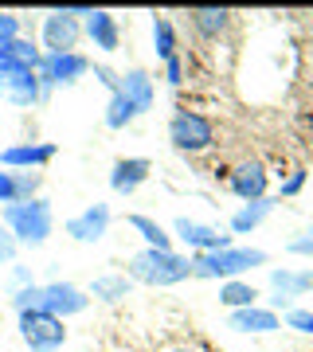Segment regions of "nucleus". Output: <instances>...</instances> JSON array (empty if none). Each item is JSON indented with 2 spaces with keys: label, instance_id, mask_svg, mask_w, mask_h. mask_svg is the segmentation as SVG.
<instances>
[{
  "label": "nucleus",
  "instance_id": "obj_1",
  "mask_svg": "<svg viewBox=\"0 0 313 352\" xmlns=\"http://www.w3.org/2000/svg\"><path fill=\"white\" fill-rule=\"evenodd\" d=\"M12 305H16V314L39 309V314H51V317H71V314H83L90 305V298L78 286H71V282H47V286L32 282V286L12 294Z\"/></svg>",
  "mask_w": 313,
  "mask_h": 352
},
{
  "label": "nucleus",
  "instance_id": "obj_2",
  "mask_svg": "<svg viewBox=\"0 0 313 352\" xmlns=\"http://www.w3.org/2000/svg\"><path fill=\"white\" fill-rule=\"evenodd\" d=\"M129 278L145 282V286H176V282L192 278V258H184V254H176V251H153V247H145L141 254L129 258Z\"/></svg>",
  "mask_w": 313,
  "mask_h": 352
},
{
  "label": "nucleus",
  "instance_id": "obj_3",
  "mask_svg": "<svg viewBox=\"0 0 313 352\" xmlns=\"http://www.w3.org/2000/svg\"><path fill=\"white\" fill-rule=\"evenodd\" d=\"M4 227L12 231L16 243H28V247H39L47 243L51 235V204L47 200H20V204H4Z\"/></svg>",
  "mask_w": 313,
  "mask_h": 352
},
{
  "label": "nucleus",
  "instance_id": "obj_4",
  "mask_svg": "<svg viewBox=\"0 0 313 352\" xmlns=\"http://www.w3.org/2000/svg\"><path fill=\"white\" fill-rule=\"evenodd\" d=\"M266 251H255V247H227V251H208L192 258V274L196 278H224V282H235L243 270L250 266H263Z\"/></svg>",
  "mask_w": 313,
  "mask_h": 352
},
{
  "label": "nucleus",
  "instance_id": "obj_5",
  "mask_svg": "<svg viewBox=\"0 0 313 352\" xmlns=\"http://www.w3.org/2000/svg\"><path fill=\"white\" fill-rule=\"evenodd\" d=\"M169 141H173L180 153H204L215 141V126L204 113L180 110V113H173V122H169Z\"/></svg>",
  "mask_w": 313,
  "mask_h": 352
},
{
  "label": "nucleus",
  "instance_id": "obj_6",
  "mask_svg": "<svg viewBox=\"0 0 313 352\" xmlns=\"http://www.w3.org/2000/svg\"><path fill=\"white\" fill-rule=\"evenodd\" d=\"M20 337H24V344L32 352H55V349H63L67 329H63V317L28 309V314H20Z\"/></svg>",
  "mask_w": 313,
  "mask_h": 352
},
{
  "label": "nucleus",
  "instance_id": "obj_7",
  "mask_svg": "<svg viewBox=\"0 0 313 352\" xmlns=\"http://www.w3.org/2000/svg\"><path fill=\"white\" fill-rule=\"evenodd\" d=\"M90 71V59L87 55H78V51H71V55H43L36 67L39 75V87H67V82H78V78Z\"/></svg>",
  "mask_w": 313,
  "mask_h": 352
},
{
  "label": "nucleus",
  "instance_id": "obj_8",
  "mask_svg": "<svg viewBox=\"0 0 313 352\" xmlns=\"http://www.w3.org/2000/svg\"><path fill=\"white\" fill-rule=\"evenodd\" d=\"M75 43H78L75 16H67L63 8L47 12V20H43V47H47V55H71Z\"/></svg>",
  "mask_w": 313,
  "mask_h": 352
},
{
  "label": "nucleus",
  "instance_id": "obj_9",
  "mask_svg": "<svg viewBox=\"0 0 313 352\" xmlns=\"http://www.w3.org/2000/svg\"><path fill=\"white\" fill-rule=\"evenodd\" d=\"M55 145L51 141H28V145H8V149H0V164L4 168H24V173H32V168H39V164L55 161Z\"/></svg>",
  "mask_w": 313,
  "mask_h": 352
},
{
  "label": "nucleus",
  "instance_id": "obj_10",
  "mask_svg": "<svg viewBox=\"0 0 313 352\" xmlns=\"http://www.w3.org/2000/svg\"><path fill=\"white\" fill-rule=\"evenodd\" d=\"M110 227V208L106 204H90L87 212H78L75 219H67V235L78 243H98Z\"/></svg>",
  "mask_w": 313,
  "mask_h": 352
},
{
  "label": "nucleus",
  "instance_id": "obj_11",
  "mask_svg": "<svg viewBox=\"0 0 313 352\" xmlns=\"http://www.w3.org/2000/svg\"><path fill=\"white\" fill-rule=\"evenodd\" d=\"M153 164L145 161V157H122V161H114L110 168V188L118 192V196H129V192H138L145 180H149Z\"/></svg>",
  "mask_w": 313,
  "mask_h": 352
},
{
  "label": "nucleus",
  "instance_id": "obj_12",
  "mask_svg": "<svg viewBox=\"0 0 313 352\" xmlns=\"http://www.w3.org/2000/svg\"><path fill=\"white\" fill-rule=\"evenodd\" d=\"M231 192H235L239 200H263L266 196V164L263 161H243L235 164V173H231Z\"/></svg>",
  "mask_w": 313,
  "mask_h": 352
},
{
  "label": "nucleus",
  "instance_id": "obj_13",
  "mask_svg": "<svg viewBox=\"0 0 313 352\" xmlns=\"http://www.w3.org/2000/svg\"><path fill=\"white\" fill-rule=\"evenodd\" d=\"M176 235L188 243V247H196L200 254H208V251H227L231 247V239L227 235H219L215 227H208V223H196V219H176Z\"/></svg>",
  "mask_w": 313,
  "mask_h": 352
},
{
  "label": "nucleus",
  "instance_id": "obj_14",
  "mask_svg": "<svg viewBox=\"0 0 313 352\" xmlns=\"http://www.w3.org/2000/svg\"><path fill=\"white\" fill-rule=\"evenodd\" d=\"M270 286H274V305L278 309H290V302L313 289V270H270Z\"/></svg>",
  "mask_w": 313,
  "mask_h": 352
},
{
  "label": "nucleus",
  "instance_id": "obj_15",
  "mask_svg": "<svg viewBox=\"0 0 313 352\" xmlns=\"http://www.w3.org/2000/svg\"><path fill=\"white\" fill-rule=\"evenodd\" d=\"M227 325L239 329V333H274V329H282V321H278L274 309H259V305H247V309H231Z\"/></svg>",
  "mask_w": 313,
  "mask_h": 352
},
{
  "label": "nucleus",
  "instance_id": "obj_16",
  "mask_svg": "<svg viewBox=\"0 0 313 352\" xmlns=\"http://www.w3.org/2000/svg\"><path fill=\"white\" fill-rule=\"evenodd\" d=\"M118 90H122L129 102H133V110H138V113L153 110L157 90H153V78L145 75V71H125V75H122V87H118Z\"/></svg>",
  "mask_w": 313,
  "mask_h": 352
},
{
  "label": "nucleus",
  "instance_id": "obj_17",
  "mask_svg": "<svg viewBox=\"0 0 313 352\" xmlns=\"http://www.w3.org/2000/svg\"><path fill=\"white\" fill-rule=\"evenodd\" d=\"M39 47H32V39H0V63L8 67H24V71H36L39 67Z\"/></svg>",
  "mask_w": 313,
  "mask_h": 352
},
{
  "label": "nucleus",
  "instance_id": "obj_18",
  "mask_svg": "<svg viewBox=\"0 0 313 352\" xmlns=\"http://www.w3.org/2000/svg\"><path fill=\"white\" fill-rule=\"evenodd\" d=\"M87 36L94 39V47H102V51H118V20H114L110 12L94 8V12L87 16Z\"/></svg>",
  "mask_w": 313,
  "mask_h": 352
},
{
  "label": "nucleus",
  "instance_id": "obj_19",
  "mask_svg": "<svg viewBox=\"0 0 313 352\" xmlns=\"http://www.w3.org/2000/svg\"><path fill=\"white\" fill-rule=\"evenodd\" d=\"M4 94H8V102H12V106H32V102H39V94H43L39 75H36V71H16V75L8 78Z\"/></svg>",
  "mask_w": 313,
  "mask_h": 352
},
{
  "label": "nucleus",
  "instance_id": "obj_20",
  "mask_svg": "<svg viewBox=\"0 0 313 352\" xmlns=\"http://www.w3.org/2000/svg\"><path fill=\"white\" fill-rule=\"evenodd\" d=\"M188 20H192V28H196L204 39H219L227 32V24H231V12H227V8H192Z\"/></svg>",
  "mask_w": 313,
  "mask_h": 352
},
{
  "label": "nucleus",
  "instance_id": "obj_21",
  "mask_svg": "<svg viewBox=\"0 0 313 352\" xmlns=\"http://www.w3.org/2000/svg\"><path fill=\"white\" fill-rule=\"evenodd\" d=\"M270 212H274V200H270V196H263V200L247 204L243 212H235V219H231V231H235V235H247V231H255V227L263 223Z\"/></svg>",
  "mask_w": 313,
  "mask_h": 352
},
{
  "label": "nucleus",
  "instance_id": "obj_22",
  "mask_svg": "<svg viewBox=\"0 0 313 352\" xmlns=\"http://www.w3.org/2000/svg\"><path fill=\"white\" fill-rule=\"evenodd\" d=\"M133 289V278H125V274H102L94 278V286H90V294L98 298V302H122L125 294Z\"/></svg>",
  "mask_w": 313,
  "mask_h": 352
},
{
  "label": "nucleus",
  "instance_id": "obj_23",
  "mask_svg": "<svg viewBox=\"0 0 313 352\" xmlns=\"http://www.w3.org/2000/svg\"><path fill=\"white\" fill-rule=\"evenodd\" d=\"M129 227L141 231V239L149 243L153 251H173V239L164 235V227L157 223V219H149V215H129Z\"/></svg>",
  "mask_w": 313,
  "mask_h": 352
},
{
  "label": "nucleus",
  "instance_id": "obj_24",
  "mask_svg": "<svg viewBox=\"0 0 313 352\" xmlns=\"http://www.w3.org/2000/svg\"><path fill=\"white\" fill-rule=\"evenodd\" d=\"M153 47H157V55L164 63L176 55V28L169 16H153Z\"/></svg>",
  "mask_w": 313,
  "mask_h": 352
},
{
  "label": "nucleus",
  "instance_id": "obj_25",
  "mask_svg": "<svg viewBox=\"0 0 313 352\" xmlns=\"http://www.w3.org/2000/svg\"><path fill=\"white\" fill-rule=\"evenodd\" d=\"M133 118H138L133 102L125 98L122 90H114V94H110V106H106V126H110V129H125Z\"/></svg>",
  "mask_w": 313,
  "mask_h": 352
},
{
  "label": "nucleus",
  "instance_id": "obj_26",
  "mask_svg": "<svg viewBox=\"0 0 313 352\" xmlns=\"http://www.w3.org/2000/svg\"><path fill=\"white\" fill-rule=\"evenodd\" d=\"M255 298H259V289L247 286V282H224L219 286V302L231 305V309H247V305H255Z\"/></svg>",
  "mask_w": 313,
  "mask_h": 352
},
{
  "label": "nucleus",
  "instance_id": "obj_27",
  "mask_svg": "<svg viewBox=\"0 0 313 352\" xmlns=\"http://www.w3.org/2000/svg\"><path fill=\"white\" fill-rule=\"evenodd\" d=\"M39 180H43L39 173H12V188H16V200H12V204H20V200H36Z\"/></svg>",
  "mask_w": 313,
  "mask_h": 352
},
{
  "label": "nucleus",
  "instance_id": "obj_28",
  "mask_svg": "<svg viewBox=\"0 0 313 352\" xmlns=\"http://www.w3.org/2000/svg\"><path fill=\"white\" fill-rule=\"evenodd\" d=\"M305 168H294V173L286 176V180H282V188H278V196H298L301 188H305Z\"/></svg>",
  "mask_w": 313,
  "mask_h": 352
},
{
  "label": "nucleus",
  "instance_id": "obj_29",
  "mask_svg": "<svg viewBox=\"0 0 313 352\" xmlns=\"http://www.w3.org/2000/svg\"><path fill=\"white\" fill-rule=\"evenodd\" d=\"M286 325L298 329V333H313V314H310V309H290Z\"/></svg>",
  "mask_w": 313,
  "mask_h": 352
},
{
  "label": "nucleus",
  "instance_id": "obj_30",
  "mask_svg": "<svg viewBox=\"0 0 313 352\" xmlns=\"http://www.w3.org/2000/svg\"><path fill=\"white\" fill-rule=\"evenodd\" d=\"M16 247H20V243L12 239V231H8V227H0V263H12Z\"/></svg>",
  "mask_w": 313,
  "mask_h": 352
},
{
  "label": "nucleus",
  "instance_id": "obj_31",
  "mask_svg": "<svg viewBox=\"0 0 313 352\" xmlns=\"http://www.w3.org/2000/svg\"><path fill=\"white\" fill-rule=\"evenodd\" d=\"M164 78H169L173 87H180V82H184V63H180V55H173V59L164 63Z\"/></svg>",
  "mask_w": 313,
  "mask_h": 352
},
{
  "label": "nucleus",
  "instance_id": "obj_32",
  "mask_svg": "<svg viewBox=\"0 0 313 352\" xmlns=\"http://www.w3.org/2000/svg\"><path fill=\"white\" fill-rule=\"evenodd\" d=\"M20 36V20L12 12H0V39H16Z\"/></svg>",
  "mask_w": 313,
  "mask_h": 352
},
{
  "label": "nucleus",
  "instance_id": "obj_33",
  "mask_svg": "<svg viewBox=\"0 0 313 352\" xmlns=\"http://www.w3.org/2000/svg\"><path fill=\"white\" fill-rule=\"evenodd\" d=\"M286 251H290V254H313V231L305 235V239H290Z\"/></svg>",
  "mask_w": 313,
  "mask_h": 352
},
{
  "label": "nucleus",
  "instance_id": "obj_34",
  "mask_svg": "<svg viewBox=\"0 0 313 352\" xmlns=\"http://www.w3.org/2000/svg\"><path fill=\"white\" fill-rule=\"evenodd\" d=\"M16 188H12V173H0V204H12Z\"/></svg>",
  "mask_w": 313,
  "mask_h": 352
},
{
  "label": "nucleus",
  "instance_id": "obj_35",
  "mask_svg": "<svg viewBox=\"0 0 313 352\" xmlns=\"http://www.w3.org/2000/svg\"><path fill=\"white\" fill-rule=\"evenodd\" d=\"M173 352H196V349H173Z\"/></svg>",
  "mask_w": 313,
  "mask_h": 352
},
{
  "label": "nucleus",
  "instance_id": "obj_36",
  "mask_svg": "<svg viewBox=\"0 0 313 352\" xmlns=\"http://www.w3.org/2000/svg\"><path fill=\"white\" fill-rule=\"evenodd\" d=\"M310 16H313V12H310Z\"/></svg>",
  "mask_w": 313,
  "mask_h": 352
}]
</instances>
